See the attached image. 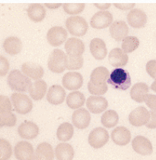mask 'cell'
Segmentation results:
<instances>
[{"label": "cell", "instance_id": "4316f807", "mask_svg": "<svg viewBox=\"0 0 156 160\" xmlns=\"http://www.w3.org/2000/svg\"><path fill=\"white\" fill-rule=\"evenodd\" d=\"M3 48L8 55H18L22 50V42L18 37H8L4 41Z\"/></svg>", "mask_w": 156, "mask_h": 160}, {"label": "cell", "instance_id": "60d3db41", "mask_svg": "<svg viewBox=\"0 0 156 160\" xmlns=\"http://www.w3.org/2000/svg\"><path fill=\"white\" fill-rule=\"evenodd\" d=\"M0 76L4 77L8 73V70L10 69V64L9 62L5 57H0Z\"/></svg>", "mask_w": 156, "mask_h": 160}, {"label": "cell", "instance_id": "2e32d148", "mask_svg": "<svg viewBox=\"0 0 156 160\" xmlns=\"http://www.w3.org/2000/svg\"><path fill=\"white\" fill-rule=\"evenodd\" d=\"M72 122L73 126L79 129H84L89 126L91 122V114L84 108L77 109L72 115Z\"/></svg>", "mask_w": 156, "mask_h": 160}, {"label": "cell", "instance_id": "f35d334b", "mask_svg": "<svg viewBox=\"0 0 156 160\" xmlns=\"http://www.w3.org/2000/svg\"><path fill=\"white\" fill-rule=\"evenodd\" d=\"M85 8L84 3H66L63 4V10L68 14H78Z\"/></svg>", "mask_w": 156, "mask_h": 160}, {"label": "cell", "instance_id": "7dc6e473", "mask_svg": "<svg viewBox=\"0 0 156 160\" xmlns=\"http://www.w3.org/2000/svg\"><path fill=\"white\" fill-rule=\"evenodd\" d=\"M44 6L49 9H57V8H59V7L62 6V4L61 3H55V4L45 3Z\"/></svg>", "mask_w": 156, "mask_h": 160}, {"label": "cell", "instance_id": "d6a6232c", "mask_svg": "<svg viewBox=\"0 0 156 160\" xmlns=\"http://www.w3.org/2000/svg\"><path fill=\"white\" fill-rule=\"evenodd\" d=\"M101 123L104 127L111 129L118 123V114L113 110L106 111L101 117Z\"/></svg>", "mask_w": 156, "mask_h": 160}, {"label": "cell", "instance_id": "f1b7e54d", "mask_svg": "<svg viewBox=\"0 0 156 160\" xmlns=\"http://www.w3.org/2000/svg\"><path fill=\"white\" fill-rule=\"evenodd\" d=\"M84 102H85V96L78 91L69 93L66 98V103L71 109H79L84 106Z\"/></svg>", "mask_w": 156, "mask_h": 160}, {"label": "cell", "instance_id": "b9f144b4", "mask_svg": "<svg viewBox=\"0 0 156 160\" xmlns=\"http://www.w3.org/2000/svg\"><path fill=\"white\" fill-rule=\"evenodd\" d=\"M146 71L151 78L156 79V60H151L147 63Z\"/></svg>", "mask_w": 156, "mask_h": 160}, {"label": "cell", "instance_id": "4dcf8cb0", "mask_svg": "<svg viewBox=\"0 0 156 160\" xmlns=\"http://www.w3.org/2000/svg\"><path fill=\"white\" fill-rule=\"evenodd\" d=\"M35 158L37 159H53L54 152H53L52 146L48 143H42V144H39L36 150Z\"/></svg>", "mask_w": 156, "mask_h": 160}, {"label": "cell", "instance_id": "ffe728a7", "mask_svg": "<svg viewBox=\"0 0 156 160\" xmlns=\"http://www.w3.org/2000/svg\"><path fill=\"white\" fill-rule=\"evenodd\" d=\"M110 33L116 41H122L128 37V27L123 21H116L110 25Z\"/></svg>", "mask_w": 156, "mask_h": 160}, {"label": "cell", "instance_id": "ab89813d", "mask_svg": "<svg viewBox=\"0 0 156 160\" xmlns=\"http://www.w3.org/2000/svg\"><path fill=\"white\" fill-rule=\"evenodd\" d=\"M0 109L1 113H6L12 111V105L8 97L5 96H0Z\"/></svg>", "mask_w": 156, "mask_h": 160}, {"label": "cell", "instance_id": "1f68e13d", "mask_svg": "<svg viewBox=\"0 0 156 160\" xmlns=\"http://www.w3.org/2000/svg\"><path fill=\"white\" fill-rule=\"evenodd\" d=\"M73 126L69 122H65L60 125L57 129V137L61 141H68L73 136Z\"/></svg>", "mask_w": 156, "mask_h": 160}, {"label": "cell", "instance_id": "f546056e", "mask_svg": "<svg viewBox=\"0 0 156 160\" xmlns=\"http://www.w3.org/2000/svg\"><path fill=\"white\" fill-rule=\"evenodd\" d=\"M109 76V70L107 68L103 66L97 67L91 73L90 81L95 84H103L107 82Z\"/></svg>", "mask_w": 156, "mask_h": 160}, {"label": "cell", "instance_id": "bcb514c9", "mask_svg": "<svg viewBox=\"0 0 156 160\" xmlns=\"http://www.w3.org/2000/svg\"><path fill=\"white\" fill-rule=\"evenodd\" d=\"M94 6L97 7V8L101 9V10H107V9H109L111 6L110 3H105V4H99V3H95Z\"/></svg>", "mask_w": 156, "mask_h": 160}, {"label": "cell", "instance_id": "7402d4cb", "mask_svg": "<svg viewBox=\"0 0 156 160\" xmlns=\"http://www.w3.org/2000/svg\"><path fill=\"white\" fill-rule=\"evenodd\" d=\"M90 51L96 60H103L107 55L106 43L102 39L94 38L90 43Z\"/></svg>", "mask_w": 156, "mask_h": 160}, {"label": "cell", "instance_id": "30bf717a", "mask_svg": "<svg viewBox=\"0 0 156 160\" xmlns=\"http://www.w3.org/2000/svg\"><path fill=\"white\" fill-rule=\"evenodd\" d=\"M113 22V15L108 11H99L93 15L91 19V26L96 29L109 27Z\"/></svg>", "mask_w": 156, "mask_h": 160}, {"label": "cell", "instance_id": "7c38bea8", "mask_svg": "<svg viewBox=\"0 0 156 160\" xmlns=\"http://www.w3.org/2000/svg\"><path fill=\"white\" fill-rule=\"evenodd\" d=\"M83 76L77 72H69L63 78V87L67 90H78L83 85Z\"/></svg>", "mask_w": 156, "mask_h": 160}, {"label": "cell", "instance_id": "ac0fdd59", "mask_svg": "<svg viewBox=\"0 0 156 160\" xmlns=\"http://www.w3.org/2000/svg\"><path fill=\"white\" fill-rule=\"evenodd\" d=\"M111 139L117 145L125 146L131 140V133L127 128L124 126H118L112 131Z\"/></svg>", "mask_w": 156, "mask_h": 160}, {"label": "cell", "instance_id": "8d00e7d4", "mask_svg": "<svg viewBox=\"0 0 156 160\" xmlns=\"http://www.w3.org/2000/svg\"><path fill=\"white\" fill-rule=\"evenodd\" d=\"M0 158L1 160L10 159L12 155V148L10 144L5 139L0 140Z\"/></svg>", "mask_w": 156, "mask_h": 160}, {"label": "cell", "instance_id": "e0dca14e", "mask_svg": "<svg viewBox=\"0 0 156 160\" xmlns=\"http://www.w3.org/2000/svg\"><path fill=\"white\" fill-rule=\"evenodd\" d=\"M18 135L22 139L33 140L40 132V129L33 122H25L19 126L18 129Z\"/></svg>", "mask_w": 156, "mask_h": 160}, {"label": "cell", "instance_id": "ee69618b", "mask_svg": "<svg viewBox=\"0 0 156 160\" xmlns=\"http://www.w3.org/2000/svg\"><path fill=\"white\" fill-rule=\"evenodd\" d=\"M146 126L148 129H156V111H150V119L146 124Z\"/></svg>", "mask_w": 156, "mask_h": 160}, {"label": "cell", "instance_id": "8fae6325", "mask_svg": "<svg viewBox=\"0 0 156 160\" xmlns=\"http://www.w3.org/2000/svg\"><path fill=\"white\" fill-rule=\"evenodd\" d=\"M14 155L18 160H29L35 158L33 145L27 141L18 142L14 147Z\"/></svg>", "mask_w": 156, "mask_h": 160}, {"label": "cell", "instance_id": "603a6c76", "mask_svg": "<svg viewBox=\"0 0 156 160\" xmlns=\"http://www.w3.org/2000/svg\"><path fill=\"white\" fill-rule=\"evenodd\" d=\"M22 73L33 80H40L43 76L44 71L40 65L33 62H25L22 66Z\"/></svg>", "mask_w": 156, "mask_h": 160}, {"label": "cell", "instance_id": "44dd1931", "mask_svg": "<svg viewBox=\"0 0 156 160\" xmlns=\"http://www.w3.org/2000/svg\"><path fill=\"white\" fill-rule=\"evenodd\" d=\"M66 95V91L62 86L54 84L51 86L48 90L47 99L51 104L59 105L65 101Z\"/></svg>", "mask_w": 156, "mask_h": 160}, {"label": "cell", "instance_id": "cb8c5ba5", "mask_svg": "<svg viewBox=\"0 0 156 160\" xmlns=\"http://www.w3.org/2000/svg\"><path fill=\"white\" fill-rule=\"evenodd\" d=\"M149 92V88L145 83L139 82L133 86L130 91L132 99L137 102H144Z\"/></svg>", "mask_w": 156, "mask_h": 160}, {"label": "cell", "instance_id": "836d02e7", "mask_svg": "<svg viewBox=\"0 0 156 160\" xmlns=\"http://www.w3.org/2000/svg\"><path fill=\"white\" fill-rule=\"evenodd\" d=\"M140 45V40L136 37H127L122 40V49L125 53H131L137 49Z\"/></svg>", "mask_w": 156, "mask_h": 160}, {"label": "cell", "instance_id": "6da1fadb", "mask_svg": "<svg viewBox=\"0 0 156 160\" xmlns=\"http://www.w3.org/2000/svg\"><path fill=\"white\" fill-rule=\"evenodd\" d=\"M7 83L12 90L19 92H28L33 84L29 78L18 69H13L10 72L7 78Z\"/></svg>", "mask_w": 156, "mask_h": 160}, {"label": "cell", "instance_id": "8992f818", "mask_svg": "<svg viewBox=\"0 0 156 160\" xmlns=\"http://www.w3.org/2000/svg\"><path fill=\"white\" fill-rule=\"evenodd\" d=\"M67 37V32L61 26L52 27L48 30L47 34L48 42L53 47H58L64 43Z\"/></svg>", "mask_w": 156, "mask_h": 160}, {"label": "cell", "instance_id": "52a82bcc", "mask_svg": "<svg viewBox=\"0 0 156 160\" xmlns=\"http://www.w3.org/2000/svg\"><path fill=\"white\" fill-rule=\"evenodd\" d=\"M109 140V133L105 129L98 127L93 129L88 136V143L94 148H103Z\"/></svg>", "mask_w": 156, "mask_h": 160}, {"label": "cell", "instance_id": "3957f363", "mask_svg": "<svg viewBox=\"0 0 156 160\" xmlns=\"http://www.w3.org/2000/svg\"><path fill=\"white\" fill-rule=\"evenodd\" d=\"M67 66V55L60 49H55L50 54L48 61V69L55 73L64 72Z\"/></svg>", "mask_w": 156, "mask_h": 160}, {"label": "cell", "instance_id": "5b68a950", "mask_svg": "<svg viewBox=\"0 0 156 160\" xmlns=\"http://www.w3.org/2000/svg\"><path fill=\"white\" fill-rule=\"evenodd\" d=\"M11 102L14 111L20 114H28L33 108V102L28 96L21 93H13L11 96Z\"/></svg>", "mask_w": 156, "mask_h": 160}, {"label": "cell", "instance_id": "d590c367", "mask_svg": "<svg viewBox=\"0 0 156 160\" xmlns=\"http://www.w3.org/2000/svg\"><path fill=\"white\" fill-rule=\"evenodd\" d=\"M88 89L92 95L101 96L107 92L108 90V86H107V83H104L103 84H95L92 81H89L88 84Z\"/></svg>", "mask_w": 156, "mask_h": 160}, {"label": "cell", "instance_id": "7bdbcfd3", "mask_svg": "<svg viewBox=\"0 0 156 160\" xmlns=\"http://www.w3.org/2000/svg\"><path fill=\"white\" fill-rule=\"evenodd\" d=\"M145 103L151 111H156V96L155 95L148 94L144 100Z\"/></svg>", "mask_w": 156, "mask_h": 160}, {"label": "cell", "instance_id": "4fadbf2b", "mask_svg": "<svg viewBox=\"0 0 156 160\" xmlns=\"http://www.w3.org/2000/svg\"><path fill=\"white\" fill-rule=\"evenodd\" d=\"M128 25L135 28H141L148 22L147 14L140 9H133L127 15Z\"/></svg>", "mask_w": 156, "mask_h": 160}, {"label": "cell", "instance_id": "c3c4849f", "mask_svg": "<svg viewBox=\"0 0 156 160\" xmlns=\"http://www.w3.org/2000/svg\"><path fill=\"white\" fill-rule=\"evenodd\" d=\"M151 90H152L153 92H156V79H155V81H154V82L152 83V84H151Z\"/></svg>", "mask_w": 156, "mask_h": 160}, {"label": "cell", "instance_id": "d6986e66", "mask_svg": "<svg viewBox=\"0 0 156 160\" xmlns=\"http://www.w3.org/2000/svg\"><path fill=\"white\" fill-rule=\"evenodd\" d=\"M108 61L113 67H123L128 63V56L121 48H114L109 54Z\"/></svg>", "mask_w": 156, "mask_h": 160}, {"label": "cell", "instance_id": "277c9868", "mask_svg": "<svg viewBox=\"0 0 156 160\" xmlns=\"http://www.w3.org/2000/svg\"><path fill=\"white\" fill-rule=\"evenodd\" d=\"M66 28L71 35L74 37H83L88 28L87 22L82 17L73 16L68 18L66 22Z\"/></svg>", "mask_w": 156, "mask_h": 160}, {"label": "cell", "instance_id": "9a60e30c", "mask_svg": "<svg viewBox=\"0 0 156 160\" xmlns=\"http://www.w3.org/2000/svg\"><path fill=\"white\" fill-rule=\"evenodd\" d=\"M86 105L92 114H101L108 108V102L103 96H92L86 101Z\"/></svg>", "mask_w": 156, "mask_h": 160}, {"label": "cell", "instance_id": "f6af8a7d", "mask_svg": "<svg viewBox=\"0 0 156 160\" xmlns=\"http://www.w3.org/2000/svg\"><path fill=\"white\" fill-rule=\"evenodd\" d=\"M114 7H116L117 8L121 9V10H129V9H132L133 7H135V3H130V4H124V3H114Z\"/></svg>", "mask_w": 156, "mask_h": 160}, {"label": "cell", "instance_id": "7a4b0ae2", "mask_svg": "<svg viewBox=\"0 0 156 160\" xmlns=\"http://www.w3.org/2000/svg\"><path fill=\"white\" fill-rule=\"evenodd\" d=\"M107 82L115 89L125 91L131 86V78L128 72L121 68L113 69L109 76Z\"/></svg>", "mask_w": 156, "mask_h": 160}, {"label": "cell", "instance_id": "9c48e42d", "mask_svg": "<svg viewBox=\"0 0 156 160\" xmlns=\"http://www.w3.org/2000/svg\"><path fill=\"white\" fill-rule=\"evenodd\" d=\"M132 147L134 152L141 155H150L153 152L151 141L142 136H137L133 139L132 141Z\"/></svg>", "mask_w": 156, "mask_h": 160}, {"label": "cell", "instance_id": "83f0119b", "mask_svg": "<svg viewBox=\"0 0 156 160\" xmlns=\"http://www.w3.org/2000/svg\"><path fill=\"white\" fill-rule=\"evenodd\" d=\"M74 150L69 144L62 143L55 148V156L58 160H71L73 158Z\"/></svg>", "mask_w": 156, "mask_h": 160}, {"label": "cell", "instance_id": "ba28073f", "mask_svg": "<svg viewBox=\"0 0 156 160\" xmlns=\"http://www.w3.org/2000/svg\"><path fill=\"white\" fill-rule=\"evenodd\" d=\"M150 119V111L144 107H139L133 110L128 116V121L135 127L146 126Z\"/></svg>", "mask_w": 156, "mask_h": 160}, {"label": "cell", "instance_id": "d4e9b609", "mask_svg": "<svg viewBox=\"0 0 156 160\" xmlns=\"http://www.w3.org/2000/svg\"><path fill=\"white\" fill-rule=\"evenodd\" d=\"M47 89H48V85L44 81L40 79L36 80L30 87L28 93L33 100L38 101L44 97Z\"/></svg>", "mask_w": 156, "mask_h": 160}, {"label": "cell", "instance_id": "5bb4252c", "mask_svg": "<svg viewBox=\"0 0 156 160\" xmlns=\"http://www.w3.org/2000/svg\"><path fill=\"white\" fill-rule=\"evenodd\" d=\"M65 50L67 56H82L85 47L84 42L77 38H69L65 44Z\"/></svg>", "mask_w": 156, "mask_h": 160}, {"label": "cell", "instance_id": "e575fe53", "mask_svg": "<svg viewBox=\"0 0 156 160\" xmlns=\"http://www.w3.org/2000/svg\"><path fill=\"white\" fill-rule=\"evenodd\" d=\"M1 127H13L17 123V117L12 111L6 113H1L0 118Z\"/></svg>", "mask_w": 156, "mask_h": 160}, {"label": "cell", "instance_id": "74e56055", "mask_svg": "<svg viewBox=\"0 0 156 160\" xmlns=\"http://www.w3.org/2000/svg\"><path fill=\"white\" fill-rule=\"evenodd\" d=\"M84 64V58L82 56L71 57L67 56V66L66 69L69 70L80 69Z\"/></svg>", "mask_w": 156, "mask_h": 160}, {"label": "cell", "instance_id": "484cf974", "mask_svg": "<svg viewBox=\"0 0 156 160\" xmlns=\"http://www.w3.org/2000/svg\"><path fill=\"white\" fill-rule=\"evenodd\" d=\"M28 16L30 20L33 22H40L46 17V10L42 4H30L27 10Z\"/></svg>", "mask_w": 156, "mask_h": 160}]
</instances>
